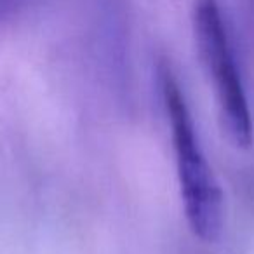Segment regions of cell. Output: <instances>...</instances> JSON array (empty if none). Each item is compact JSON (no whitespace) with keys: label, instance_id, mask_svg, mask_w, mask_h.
I'll return each instance as SVG.
<instances>
[{"label":"cell","instance_id":"cell-2","mask_svg":"<svg viewBox=\"0 0 254 254\" xmlns=\"http://www.w3.org/2000/svg\"><path fill=\"white\" fill-rule=\"evenodd\" d=\"M191 19L198 56L214 85L223 131L235 146L249 148L253 119L218 0H195Z\"/></svg>","mask_w":254,"mask_h":254},{"label":"cell","instance_id":"cell-1","mask_svg":"<svg viewBox=\"0 0 254 254\" xmlns=\"http://www.w3.org/2000/svg\"><path fill=\"white\" fill-rule=\"evenodd\" d=\"M159 84L171 124L181 200L188 226L200 240L214 242L221 235L225 221V197L202 153L180 84L167 64H160Z\"/></svg>","mask_w":254,"mask_h":254}]
</instances>
